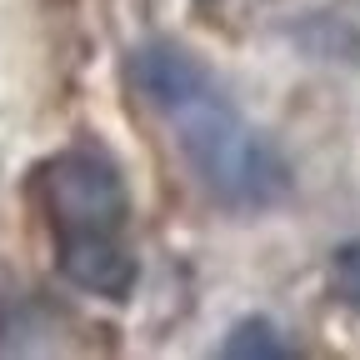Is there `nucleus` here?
Listing matches in <instances>:
<instances>
[{
    "instance_id": "nucleus-3",
    "label": "nucleus",
    "mask_w": 360,
    "mask_h": 360,
    "mask_svg": "<svg viewBox=\"0 0 360 360\" xmlns=\"http://www.w3.org/2000/svg\"><path fill=\"white\" fill-rule=\"evenodd\" d=\"M220 355L225 360H290V355H300V345L270 315H245V321H236L225 330Z\"/></svg>"
},
{
    "instance_id": "nucleus-4",
    "label": "nucleus",
    "mask_w": 360,
    "mask_h": 360,
    "mask_svg": "<svg viewBox=\"0 0 360 360\" xmlns=\"http://www.w3.org/2000/svg\"><path fill=\"white\" fill-rule=\"evenodd\" d=\"M326 290L335 295V305L360 315V236L340 240L326 260Z\"/></svg>"
},
{
    "instance_id": "nucleus-1",
    "label": "nucleus",
    "mask_w": 360,
    "mask_h": 360,
    "mask_svg": "<svg viewBox=\"0 0 360 360\" xmlns=\"http://www.w3.org/2000/svg\"><path fill=\"white\" fill-rule=\"evenodd\" d=\"M125 80L170 130V141L225 215H265L290 200L295 170L260 125L225 96L210 65L180 40H146L125 56Z\"/></svg>"
},
{
    "instance_id": "nucleus-2",
    "label": "nucleus",
    "mask_w": 360,
    "mask_h": 360,
    "mask_svg": "<svg viewBox=\"0 0 360 360\" xmlns=\"http://www.w3.org/2000/svg\"><path fill=\"white\" fill-rule=\"evenodd\" d=\"M30 205L45 225L60 281L125 305L141 285L135 200L120 160L101 141H70L30 170Z\"/></svg>"
}]
</instances>
